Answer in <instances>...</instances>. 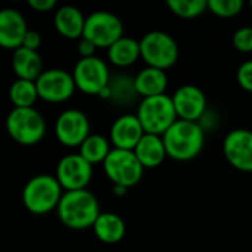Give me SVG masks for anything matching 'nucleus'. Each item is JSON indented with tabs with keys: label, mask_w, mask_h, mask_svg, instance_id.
Here are the masks:
<instances>
[{
	"label": "nucleus",
	"mask_w": 252,
	"mask_h": 252,
	"mask_svg": "<svg viewBox=\"0 0 252 252\" xmlns=\"http://www.w3.org/2000/svg\"><path fill=\"white\" fill-rule=\"evenodd\" d=\"M100 213L102 211L97 198L87 189L63 192L56 208L61 223L72 230L93 229Z\"/></svg>",
	"instance_id": "obj_1"
},
{
	"label": "nucleus",
	"mask_w": 252,
	"mask_h": 252,
	"mask_svg": "<svg viewBox=\"0 0 252 252\" xmlns=\"http://www.w3.org/2000/svg\"><path fill=\"white\" fill-rule=\"evenodd\" d=\"M167 155L174 161L196 158L205 143V130L196 121L177 120L162 136Z\"/></svg>",
	"instance_id": "obj_2"
},
{
	"label": "nucleus",
	"mask_w": 252,
	"mask_h": 252,
	"mask_svg": "<svg viewBox=\"0 0 252 252\" xmlns=\"http://www.w3.org/2000/svg\"><path fill=\"white\" fill-rule=\"evenodd\" d=\"M63 189L52 174L32 176L22 189L24 207L35 216H44L58 208Z\"/></svg>",
	"instance_id": "obj_3"
},
{
	"label": "nucleus",
	"mask_w": 252,
	"mask_h": 252,
	"mask_svg": "<svg viewBox=\"0 0 252 252\" xmlns=\"http://www.w3.org/2000/svg\"><path fill=\"white\" fill-rule=\"evenodd\" d=\"M136 115L140 120L145 133L157 136H164L179 120L173 99L168 94L143 97L137 103Z\"/></svg>",
	"instance_id": "obj_4"
},
{
	"label": "nucleus",
	"mask_w": 252,
	"mask_h": 252,
	"mask_svg": "<svg viewBox=\"0 0 252 252\" xmlns=\"http://www.w3.org/2000/svg\"><path fill=\"white\" fill-rule=\"evenodd\" d=\"M6 131L16 143L34 146L46 134V120L35 108H12L6 117Z\"/></svg>",
	"instance_id": "obj_5"
},
{
	"label": "nucleus",
	"mask_w": 252,
	"mask_h": 252,
	"mask_svg": "<svg viewBox=\"0 0 252 252\" xmlns=\"http://www.w3.org/2000/svg\"><path fill=\"white\" fill-rule=\"evenodd\" d=\"M140 56L146 66L167 71L179 59V44L173 35L165 31L154 30L142 35Z\"/></svg>",
	"instance_id": "obj_6"
},
{
	"label": "nucleus",
	"mask_w": 252,
	"mask_h": 252,
	"mask_svg": "<svg viewBox=\"0 0 252 252\" xmlns=\"http://www.w3.org/2000/svg\"><path fill=\"white\" fill-rule=\"evenodd\" d=\"M102 165L106 177L115 186H123L127 189L136 186L145 173V168L136 157L134 151L127 149L114 148Z\"/></svg>",
	"instance_id": "obj_7"
},
{
	"label": "nucleus",
	"mask_w": 252,
	"mask_h": 252,
	"mask_svg": "<svg viewBox=\"0 0 252 252\" xmlns=\"http://www.w3.org/2000/svg\"><path fill=\"white\" fill-rule=\"evenodd\" d=\"M83 37L90 40L96 47L108 50L115 41L124 37L123 21L109 10L92 12L86 18Z\"/></svg>",
	"instance_id": "obj_8"
},
{
	"label": "nucleus",
	"mask_w": 252,
	"mask_h": 252,
	"mask_svg": "<svg viewBox=\"0 0 252 252\" xmlns=\"http://www.w3.org/2000/svg\"><path fill=\"white\" fill-rule=\"evenodd\" d=\"M75 86L86 94H100L111 81V71L108 63L99 58H80L71 71Z\"/></svg>",
	"instance_id": "obj_9"
},
{
	"label": "nucleus",
	"mask_w": 252,
	"mask_h": 252,
	"mask_svg": "<svg viewBox=\"0 0 252 252\" xmlns=\"http://www.w3.org/2000/svg\"><path fill=\"white\" fill-rule=\"evenodd\" d=\"M53 131L58 142L66 148H80L92 134L89 117L75 108L65 109L56 117Z\"/></svg>",
	"instance_id": "obj_10"
},
{
	"label": "nucleus",
	"mask_w": 252,
	"mask_h": 252,
	"mask_svg": "<svg viewBox=\"0 0 252 252\" xmlns=\"http://www.w3.org/2000/svg\"><path fill=\"white\" fill-rule=\"evenodd\" d=\"M35 84L40 99L49 103L66 102L77 90L72 72L62 68L44 69Z\"/></svg>",
	"instance_id": "obj_11"
},
{
	"label": "nucleus",
	"mask_w": 252,
	"mask_h": 252,
	"mask_svg": "<svg viewBox=\"0 0 252 252\" xmlns=\"http://www.w3.org/2000/svg\"><path fill=\"white\" fill-rule=\"evenodd\" d=\"M92 176L93 165L89 164L80 154H68L62 157L55 170V177L65 192L86 189L92 180Z\"/></svg>",
	"instance_id": "obj_12"
},
{
	"label": "nucleus",
	"mask_w": 252,
	"mask_h": 252,
	"mask_svg": "<svg viewBox=\"0 0 252 252\" xmlns=\"http://www.w3.org/2000/svg\"><path fill=\"white\" fill-rule=\"evenodd\" d=\"M223 152L227 162L244 173H252V130L235 128L223 142Z\"/></svg>",
	"instance_id": "obj_13"
},
{
	"label": "nucleus",
	"mask_w": 252,
	"mask_h": 252,
	"mask_svg": "<svg viewBox=\"0 0 252 252\" xmlns=\"http://www.w3.org/2000/svg\"><path fill=\"white\" fill-rule=\"evenodd\" d=\"M171 99L180 120L199 123L207 114V96L204 90L195 84L180 86L173 93Z\"/></svg>",
	"instance_id": "obj_14"
},
{
	"label": "nucleus",
	"mask_w": 252,
	"mask_h": 252,
	"mask_svg": "<svg viewBox=\"0 0 252 252\" xmlns=\"http://www.w3.org/2000/svg\"><path fill=\"white\" fill-rule=\"evenodd\" d=\"M145 130L142 127L140 120L136 114H123L111 126L109 140L117 149L134 151L140 139L143 137Z\"/></svg>",
	"instance_id": "obj_15"
},
{
	"label": "nucleus",
	"mask_w": 252,
	"mask_h": 252,
	"mask_svg": "<svg viewBox=\"0 0 252 252\" xmlns=\"http://www.w3.org/2000/svg\"><path fill=\"white\" fill-rule=\"evenodd\" d=\"M25 16L13 7H6L0 12V46L7 50L22 47L28 32Z\"/></svg>",
	"instance_id": "obj_16"
},
{
	"label": "nucleus",
	"mask_w": 252,
	"mask_h": 252,
	"mask_svg": "<svg viewBox=\"0 0 252 252\" xmlns=\"http://www.w3.org/2000/svg\"><path fill=\"white\" fill-rule=\"evenodd\" d=\"M99 97L108 100L112 105L126 108L134 105L140 94L136 89L134 77H130L127 74H117L111 77L108 87L99 94Z\"/></svg>",
	"instance_id": "obj_17"
},
{
	"label": "nucleus",
	"mask_w": 252,
	"mask_h": 252,
	"mask_svg": "<svg viewBox=\"0 0 252 252\" xmlns=\"http://www.w3.org/2000/svg\"><path fill=\"white\" fill-rule=\"evenodd\" d=\"M86 15L72 4H65L56 9L53 15V27L59 35L68 40H80L84 34Z\"/></svg>",
	"instance_id": "obj_18"
},
{
	"label": "nucleus",
	"mask_w": 252,
	"mask_h": 252,
	"mask_svg": "<svg viewBox=\"0 0 252 252\" xmlns=\"http://www.w3.org/2000/svg\"><path fill=\"white\" fill-rule=\"evenodd\" d=\"M12 69L16 78L37 81L43 74V59L38 52L19 47L12 52Z\"/></svg>",
	"instance_id": "obj_19"
},
{
	"label": "nucleus",
	"mask_w": 252,
	"mask_h": 252,
	"mask_svg": "<svg viewBox=\"0 0 252 252\" xmlns=\"http://www.w3.org/2000/svg\"><path fill=\"white\" fill-rule=\"evenodd\" d=\"M134 154L145 170L159 167L168 157L162 136L149 134V133L143 134V137L134 148Z\"/></svg>",
	"instance_id": "obj_20"
},
{
	"label": "nucleus",
	"mask_w": 252,
	"mask_h": 252,
	"mask_svg": "<svg viewBox=\"0 0 252 252\" xmlns=\"http://www.w3.org/2000/svg\"><path fill=\"white\" fill-rule=\"evenodd\" d=\"M134 83L142 99L159 96L165 94L168 87V75L164 69L146 66L134 75Z\"/></svg>",
	"instance_id": "obj_21"
},
{
	"label": "nucleus",
	"mask_w": 252,
	"mask_h": 252,
	"mask_svg": "<svg viewBox=\"0 0 252 252\" xmlns=\"http://www.w3.org/2000/svg\"><path fill=\"white\" fill-rule=\"evenodd\" d=\"M93 232L100 242L114 245L124 238L126 223L118 214L112 211H102L93 226Z\"/></svg>",
	"instance_id": "obj_22"
},
{
	"label": "nucleus",
	"mask_w": 252,
	"mask_h": 252,
	"mask_svg": "<svg viewBox=\"0 0 252 252\" xmlns=\"http://www.w3.org/2000/svg\"><path fill=\"white\" fill-rule=\"evenodd\" d=\"M140 43L133 37H121L108 49V59L118 68H127L140 59Z\"/></svg>",
	"instance_id": "obj_23"
},
{
	"label": "nucleus",
	"mask_w": 252,
	"mask_h": 252,
	"mask_svg": "<svg viewBox=\"0 0 252 252\" xmlns=\"http://www.w3.org/2000/svg\"><path fill=\"white\" fill-rule=\"evenodd\" d=\"M114 149L112 143L109 139H106L103 134H90L83 145L78 148V154L92 165L96 164H103L111 151Z\"/></svg>",
	"instance_id": "obj_24"
},
{
	"label": "nucleus",
	"mask_w": 252,
	"mask_h": 252,
	"mask_svg": "<svg viewBox=\"0 0 252 252\" xmlns=\"http://www.w3.org/2000/svg\"><path fill=\"white\" fill-rule=\"evenodd\" d=\"M38 99L35 81L16 78L9 87V100L13 108H34Z\"/></svg>",
	"instance_id": "obj_25"
},
{
	"label": "nucleus",
	"mask_w": 252,
	"mask_h": 252,
	"mask_svg": "<svg viewBox=\"0 0 252 252\" xmlns=\"http://www.w3.org/2000/svg\"><path fill=\"white\" fill-rule=\"evenodd\" d=\"M167 6L176 16L193 19L208 10V0H168Z\"/></svg>",
	"instance_id": "obj_26"
},
{
	"label": "nucleus",
	"mask_w": 252,
	"mask_h": 252,
	"mask_svg": "<svg viewBox=\"0 0 252 252\" xmlns=\"http://www.w3.org/2000/svg\"><path fill=\"white\" fill-rule=\"evenodd\" d=\"M244 9L242 0H208V10L219 18H233Z\"/></svg>",
	"instance_id": "obj_27"
},
{
	"label": "nucleus",
	"mask_w": 252,
	"mask_h": 252,
	"mask_svg": "<svg viewBox=\"0 0 252 252\" xmlns=\"http://www.w3.org/2000/svg\"><path fill=\"white\" fill-rule=\"evenodd\" d=\"M233 47L242 53H251L252 52V27H241L238 28L232 35Z\"/></svg>",
	"instance_id": "obj_28"
},
{
	"label": "nucleus",
	"mask_w": 252,
	"mask_h": 252,
	"mask_svg": "<svg viewBox=\"0 0 252 252\" xmlns=\"http://www.w3.org/2000/svg\"><path fill=\"white\" fill-rule=\"evenodd\" d=\"M236 80L244 90L252 93V59H248L239 65L236 71Z\"/></svg>",
	"instance_id": "obj_29"
},
{
	"label": "nucleus",
	"mask_w": 252,
	"mask_h": 252,
	"mask_svg": "<svg viewBox=\"0 0 252 252\" xmlns=\"http://www.w3.org/2000/svg\"><path fill=\"white\" fill-rule=\"evenodd\" d=\"M41 43H43V40H41V34H40L38 31L30 30V31L27 32V35H25V40H24V43H22V47L38 52V49H40Z\"/></svg>",
	"instance_id": "obj_30"
},
{
	"label": "nucleus",
	"mask_w": 252,
	"mask_h": 252,
	"mask_svg": "<svg viewBox=\"0 0 252 252\" xmlns=\"http://www.w3.org/2000/svg\"><path fill=\"white\" fill-rule=\"evenodd\" d=\"M96 49H97V47H96L90 40H87V38H84V37H81V38L78 40L77 52H78L80 58H92V56H96Z\"/></svg>",
	"instance_id": "obj_31"
},
{
	"label": "nucleus",
	"mask_w": 252,
	"mask_h": 252,
	"mask_svg": "<svg viewBox=\"0 0 252 252\" xmlns=\"http://www.w3.org/2000/svg\"><path fill=\"white\" fill-rule=\"evenodd\" d=\"M28 6L37 12H50L56 7L55 0H28Z\"/></svg>",
	"instance_id": "obj_32"
},
{
	"label": "nucleus",
	"mask_w": 252,
	"mask_h": 252,
	"mask_svg": "<svg viewBox=\"0 0 252 252\" xmlns=\"http://www.w3.org/2000/svg\"><path fill=\"white\" fill-rule=\"evenodd\" d=\"M127 188H123V186H115L114 185V193L117 195V196H123V195H126L127 193Z\"/></svg>",
	"instance_id": "obj_33"
},
{
	"label": "nucleus",
	"mask_w": 252,
	"mask_h": 252,
	"mask_svg": "<svg viewBox=\"0 0 252 252\" xmlns=\"http://www.w3.org/2000/svg\"><path fill=\"white\" fill-rule=\"evenodd\" d=\"M250 7H251V9H252V0H251V1H250Z\"/></svg>",
	"instance_id": "obj_34"
},
{
	"label": "nucleus",
	"mask_w": 252,
	"mask_h": 252,
	"mask_svg": "<svg viewBox=\"0 0 252 252\" xmlns=\"http://www.w3.org/2000/svg\"><path fill=\"white\" fill-rule=\"evenodd\" d=\"M251 130H252V128H251Z\"/></svg>",
	"instance_id": "obj_35"
}]
</instances>
